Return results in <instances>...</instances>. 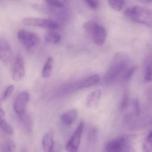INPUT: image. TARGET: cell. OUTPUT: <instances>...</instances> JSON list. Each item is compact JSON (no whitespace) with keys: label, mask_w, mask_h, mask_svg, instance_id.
I'll list each match as a JSON object with an SVG mask.
<instances>
[{"label":"cell","mask_w":152,"mask_h":152,"mask_svg":"<svg viewBox=\"0 0 152 152\" xmlns=\"http://www.w3.org/2000/svg\"><path fill=\"white\" fill-rule=\"evenodd\" d=\"M125 2L123 1H108L109 6L116 11L119 12L122 10L125 5Z\"/></svg>","instance_id":"20"},{"label":"cell","mask_w":152,"mask_h":152,"mask_svg":"<svg viewBox=\"0 0 152 152\" xmlns=\"http://www.w3.org/2000/svg\"><path fill=\"white\" fill-rule=\"evenodd\" d=\"M98 132L97 129L94 127L90 129L88 134V141L91 144H94L96 142L97 139Z\"/></svg>","instance_id":"21"},{"label":"cell","mask_w":152,"mask_h":152,"mask_svg":"<svg viewBox=\"0 0 152 152\" xmlns=\"http://www.w3.org/2000/svg\"><path fill=\"white\" fill-rule=\"evenodd\" d=\"M25 75V68L24 60L20 55H18L15 59L12 78L15 81L23 79Z\"/></svg>","instance_id":"10"},{"label":"cell","mask_w":152,"mask_h":152,"mask_svg":"<svg viewBox=\"0 0 152 152\" xmlns=\"http://www.w3.org/2000/svg\"><path fill=\"white\" fill-rule=\"evenodd\" d=\"M30 97V94L27 91H23L17 96L14 104L13 109L19 116L26 113V109Z\"/></svg>","instance_id":"8"},{"label":"cell","mask_w":152,"mask_h":152,"mask_svg":"<svg viewBox=\"0 0 152 152\" xmlns=\"http://www.w3.org/2000/svg\"><path fill=\"white\" fill-rule=\"evenodd\" d=\"M134 135L124 134L109 142L105 147V152H135L132 145Z\"/></svg>","instance_id":"3"},{"label":"cell","mask_w":152,"mask_h":152,"mask_svg":"<svg viewBox=\"0 0 152 152\" xmlns=\"http://www.w3.org/2000/svg\"><path fill=\"white\" fill-rule=\"evenodd\" d=\"M5 114L4 111L0 108V119H5Z\"/></svg>","instance_id":"28"},{"label":"cell","mask_w":152,"mask_h":152,"mask_svg":"<svg viewBox=\"0 0 152 152\" xmlns=\"http://www.w3.org/2000/svg\"><path fill=\"white\" fill-rule=\"evenodd\" d=\"M137 69V67L136 66H132L129 68L121 77V80L125 82L129 81L135 73Z\"/></svg>","instance_id":"18"},{"label":"cell","mask_w":152,"mask_h":152,"mask_svg":"<svg viewBox=\"0 0 152 152\" xmlns=\"http://www.w3.org/2000/svg\"><path fill=\"white\" fill-rule=\"evenodd\" d=\"M19 41L27 49L31 51L40 43L39 36L35 33L25 29H20L18 33Z\"/></svg>","instance_id":"5"},{"label":"cell","mask_w":152,"mask_h":152,"mask_svg":"<svg viewBox=\"0 0 152 152\" xmlns=\"http://www.w3.org/2000/svg\"><path fill=\"white\" fill-rule=\"evenodd\" d=\"M84 124L81 122L78 125L70 140L65 146L68 152H77L80 144V140L84 129Z\"/></svg>","instance_id":"7"},{"label":"cell","mask_w":152,"mask_h":152,"mask_svg":"<svg viewBox=\"0 0 152 152\" xmlns=\"http://www.w3.org/2000/svg\"><path fill=\"white\" fill-rule=\"evenodd\" d=\"M46 3L51 7H55V8H62L64 7V4L62 2L59 1H46Z\"/></svg>","instance_id":"27"},{"label":"cell","mask_w":152,"mask_h":152,"mask_svg":"<svg viewBox=\"0 0 152 152\" xmlns=\"http://www.w3.org/2000/svg\"><path fill=\"white\" fill-rule=\"evenodd\" d=\"M129 58L126 54L123 52L115 54L112 64L104 74V82L105 84H110L119 79L121 80L125 71L129 68Z\"/></svg>","instance_id":"1"},{"label":"cell","mask_w":152,"mask_h":152,"mask_svg":"<svg viewBox=\"0 0 152 152\" xmlns=\"http://www.w3.org/2000/svg\"><path fill=\"white\" fill-rule=\"evenodd\" d=\"M77 115V111L76 109H72L65 112L60 117L61 121L66 126H70L75 121Z\"/></svg>","instance_id":"15"},{"label":"cell","mask_w":152,"mask_h":152,"mask_svg":"<svg viewBox=\"0 0 152 152\" xmlns=\"http://www.w3.org/2000/svg\"><path fill=\"white\" fill-rule=\"evenodd\" d=\"M144 80L145 82L152 81V51H150L145 58V63Z\"/></svg>","instance_id":"14"},{"label":"cell","mask_w":152,"mask_h":152,"mask_svg":"<svg viewBox=\"0 0 152 152\" xmlns=\"http://www.w3.org/2000/svg\"><path fill=\"white\" fill-rule=\"evenodd\" d=\"M22 22L24 25L29 26L39 27L49 29H56L58 27V25L55 21L40 18H26L23 20Z\"/></svg>","instance_id":"6"},{"label":"cell","mask_w":152,"mask_h":152,"mask_svg":"<svg viewBox=\"0 0 152 152\" xmlns=\"http://www.w3.org/2000/svg\"><path fill=\"white\" fill-rule=\"evenodd\" d=\"M53 57L52 56L48 57L42 70V76L44 78H48L51 76L53 67Z\"/></svg>","instance_id":"16"},{"label":"cell","mask_w":152,"mask_h":152,"mask_svg":"<svg viewBox=\"0 0 152 152\" xmlns=\"http://www.w3.org/2000/svg\"><path fill=\"white\" fill-rule=\"evenodd\" d=\"M12 57V51L10 43L3 38L0 39V60L7 66L11 62Z\"/></svg>","instance_id":"9"},{"label":"cell","mask_w":152,"mask_h":152,"mask_svg":"<svg viewBox=\"0 0 152 152\" xmlns=\"http://www.w3.org/2000/svg\"><path fill=\"white\" fill-rule=\"evenodd\" d=\"M84 28L94 43L99 46L104 44L107 37V31L103 26L94 21H89L84 24Z\"/></svg>","instance_id":"4"},{"label":"cell","mask_w":152,"mask_h":152,"mask_svg":"<svg viewBox=\"0 0 152 152\" xmlns=\"http://www.w3.org/2000/svg\"><path fill=\"white\" fill-rule=\"evenodd\" d=\"M125 16L132 21L151 26L152 24L151 10L141 6H134L127 8L124 11Z\"/></svg>","instance_id":"2"},{"label":"cell","mask_w":152,"mask_h":152,"mask_svg":"<svg viewBox=\"0 0 152 152\" xmlns=\"http://www.w3.org/2000/svg\"><path fill=\"white\" fill-rule=\"evenodd\" d=\"M143 152H152V130L147 135L142 145Z\"/></svg>","instance_id":"19"},{"label":"cell","mask_w":152,"mask_h":152,"mask_svg":"<svg viewBox=\"0 0 152 152\" xmlns=\"http://www.w3.org/2000/svg\"><path fill=\"white\" fill-rule=\"evenodd\" d=\"M101 95L100 90H96L90 93L86 102V106L88 109H96L98 107Z\"/></svg>","instance_id":"12"},{"label":"cell","mask_w":152,"mask_h":152,"mask_svg":"<svg viewBox=\"0 0 152 152\" xmlns=\"http://www.w3.org/2000/svg\"><path fill=\"white\" fill-rule=\"evenodd\" d=\"M129 103V96L128 94L127 93H125L123 95L122 101L120 104V109L121 111H124L126 109Z\"/></svg>","instance_id":"24"},{"label":"cell","mask_w":152,"mask_h":152,"mask_svg":"<svg viewBox=\"0 0 152 152\" xmlns=\"http://www.w3.org/2000/svg\"><path fill=\"white\" fill-rule=\"evenodd\" d=\"M84 2L86 4L90 9L93 10H96L98 9L99 5V2L96 0H86Z\"/></svg>","instance_id":"26"},{"label":"cell","mask_w":152,"mask_h":152,"mask_svg":"<svg viewBox=\"0 0 152 152\" xmlns=\"http://www.w3.org/2000/svg\"><path fill=\"white\" fill-rule=\"evenodd\" d=\"M100 79V76L98 75H92L77 83L74 86V88L79 89L89 87L97 84Z\"/></svg>","instance_id":"13"},{"label":"cell","mask_w":152,"mask_h":152,"mask_svg":"<svg viewBox=\"0 0 152 152\" xmlns=\"http://www.w3.org/2000/svg\"><path fill=\"white\" fill-rule=\"evenodd\" d=\"M14 89V86L13 85H9L6 88L5 91H4V93L2 97V100L3 101H4L7 100L10 97V95H11Z\"/></svg>","instance_id":"25"},{"label":"cell","mask_w":152,"mask_h":152,"mask_svg":"<svg viewBox=\"0 0 152 152\" xmlns=\"http://www.w3.org/2000/svg\"><path fill=\"white\" fill-rule=\"evenodd\" d=\"M0 128L9 134H12L14 133L12 127L6 122L5 119H0Z\"/></svg>","instance_id":"22"},{"label":"cell","mask_w":152,"mask_h":152,"mask_svg":"<svg viewBox=\"0 0 152 152\" xmlns=\"http://www.w3.org/2000/svg\"><path fill=\"white\" fill-rule=\"evenodd\" d=\"M45 38L48 43L53 44L58 43L61 40V36L58 33L53 32L47 33L45 35Z\"/></svg>","instance_id":"17"},{"label":"cell","mask_w":152,"mask_h":152,"mask_svg":"<svg viewBox=\"0 0 152 152\" xmlns=\"http://www.w3.org/2000/svg\"><path fill=\"white\" fill-rule=\"evenodd\" d=\"M21 152H26V151L25 150H23V151H21Z\"/></svg>","instance_id":"29"},{"label":"cell","mask_w":152,"mask_h":152,"mask_svg":"<svg viewBox=\"0 0 152 152\" xmlns=\"http://www.w3.org/2000/svg\"><path fill=\"white\" fill-rule=\"evenodd\" d=\"M133 113L136 117H138L141 113V108L139 104V101L137 99L133 100Z\"/></svg>","instance_id":"23"},{"label":"cell","mask_w":152,"mask_h":152,"mask_svg":"<svg viewBox=\"0 0 152 152\" xmlns=\"http://www.w3.org/2000/svg\"><path fill=\"white\" fill-rule=\"evenodd\" d=\"M42 145L45 152H55L54 151V132L49 130L43 137Z\"/></svg>","instance_id":"11"}]
</instances>
